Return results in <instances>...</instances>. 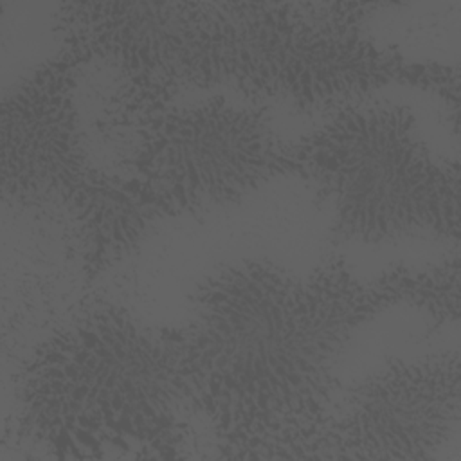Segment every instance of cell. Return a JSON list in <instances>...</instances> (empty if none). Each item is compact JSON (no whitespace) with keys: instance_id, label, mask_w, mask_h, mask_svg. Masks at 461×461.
I'll return each instance as SVG.
<instances>
[{"instance_id":"cell-1","label":"cell","mask_w":461,"mask_h":461,"mask_svg":"<svg viewBox=\"0 0 461 461\" xmlns=\"http://www.w3.org/2000/svg\"><path fill=\"white\" fill-rule=\"evenodd\" d=\"M407 303V267L358 279L340 258L306 276L243 259L205 276L182 324L160 330L185 407L236 457H315L335 364L375 315Z\"/></svg>"},{"instance_id":"cell-2","label":"cell","mask_w":461,"mask_h":461,"mask_svg":"<svg viewBox=\"0 0 461 461\" xmlns=\"http://www.w3.org/2000/svg\"><path fill=\"white\" fill-rule=\"evenodd\" d=\"M366 5L252 2H81L68 18L76 54L112 63V101H171L180 88H230L301 110L342 108L391 83L457 108V68L407 61L366 38Z\"/></svg>"},{"instance_id":"cell-3","label":"cell","mask_w":461,"mask_h":461,"mask_svg":"<svg viewBox=\"0 0 461 461\" xmlns=\"http://www.w3.org/2000/svg\"><path fill=\"white\" fill-rule=\"evenodd\" d=\"M18 430L47 456H175L187 409L160 330L113 304L49 335L18 376Z\"/></svg>"},{"instance_id":"cell-4","label":"cell","mask_w":461,"mask_h":461,"mask_svg":"<svg viewBox=\"0 0 461 461\" xmlns=\"http://www.w3.org/2000/svg\"><path fill=\"white\" fill-rule=\"evenodd\" d=\"M342 241L459 236V167L434 158L411 110L346 104L292 146Z\"/></svg>"},{"instance_id":"cell-5","label":"cell","mask_w":461,"mask_h":461,"mask_svg":"<svg viewBox=\"0 0 461 461\" xmlns=\"http://www.w3.org/2000/svg\"><path fill=\"white\" fill-rule=\"evenodd\" d=\"M56 54L14 85L0 117L4 194L67 214L94 277L140 243L158 218L121 175L92 166L77 112V72Z\"/></svg>"},{"instance_id":"cell-6","label":"cell","mask_w":461,"mask_h":461,"mask_svg":"<svg viewBox=\"0 0 461 461\" xmlns=\"http://www.w3.org/2000/svg\"><path fill=\"white\" fill-rule=\"evenodd\" d=\"M104 112V126L126 139L121 175L157 218L209 214L299 175L261 106L214 95L196 104L108 103Z\"/></svg>"},{"instance_id":"cell-7","label":"cell","mask_w":461,"mask_h":461,"mask_svg":"<svg viewBox=\"0 0 461 461\" xmlns=\"http://www.w3.org/2000/svg\"><path fill=\"white\" fill-rule=\"evenodd\" d=\"M459 355L393 358L335 396L319 457L429 459L459 423Z\"/></svg>"}]
</instances>
